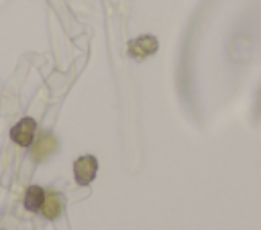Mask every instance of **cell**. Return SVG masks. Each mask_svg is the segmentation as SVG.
I'll use <instances>...</instances> for the list:
<instances>
[{
  "label": "cell",
  "mask_w": 261,
  "mask_h": 230,
  "mask_svg": "<svg viewBox=\"0 0 261 230\" xmlns=\"http://www.w3.org/2000/svg\"><path fill=\"white\" fill-rule=\"evenodd\" d=\"M43 216L49 218V220H55L59 218V214L63 212V199L57 191H49L45 193V202H43V208H41Z\"/></svg>",
  "instance_id": "5b68a950"
},
{
  "label": "cell",
  "mask_w": 261,
  "mask_h": 230,
  "mask_svg": "<svg viewBox=\"0 0 261 230\" xmlns=\"http://www.w3.org/2000/svg\"><path fill=\"white\" fill-rule=\"evenodd\" d=\"M35 132H37V122L33 118H20L12 128H10V138L12 142H16L18 147H31L35 140Z\"/></svg>",
  "instance_id": "7a4b0ae2"
},
{
  "label": "cell",
  "mask_w": 261,
  "mask_h": 230,
  "mask_svg": "<svg viewBox=\"0 0 261 230\" xmlns=\"http://www.w3.org/2000/svg\"><path fill=\"white\" fill-rule=\"evenodd\" d=\"M96 173H98V161H96V157L84 155V157H77L75 159V163H73V175H75L77 185H90L94 181Z\"/></svg>",
  "instance_id": "6da1fadb"
},
{
  "label": "cell",
  "mask_w": 261,
  "mask_h": 230,
  "mask_svg": "<svg viewBox=\"0 0 261 230\" xmlns=\"http://www.w3.org/2000/svg\"><path fill=\"white\" fill-rule=\"evenodd\" d=\"M43 202H45V191H43V187L31 185V187L27 189V193H24V208H27L29 212H41Z\"/></svg>",
  "instance_id": "8992f818"
},
{
  "label": "cell",
  "mask_w": 261,
  "mask_h": 230,
  "mask_svg": "<svg viewBox=\"0 0 261 230\" xmlns=\"http://www.w3.org/2000/svg\"><path fill=\"white\" fill-rule=\"evenodd\" d=\"M157 51V39L151 35H141L128 43V55L135 59H143Z\"/></svg>",
  "instance_id": "3957f363"
},
{
  "label": "cell",
  "mask_w": 261,
  "mask_h": 230,
  "mask_svg": "<svg viewBox=\"0 0 261 230\" xmlns=\"http://www.w3.org/2000/svg\"><path fill=\"white\" fill-rule=\"evenodd\" d=\"M57 149V140L51 132H43L33 140V159L35 161H43L49 155H53Z\"/></svg>",
  "instance_id": "277c9868"
}]
</instances>
